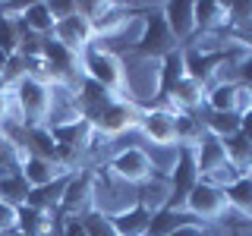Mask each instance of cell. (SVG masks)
<instances>
[{
    "label": "cell",
    "instance_id": "6",
    "mask_svg": "<svg viewBox=\"0 0 252 236\" xmlns=\"http://www.w3.org/2000/svg\"><path fill=\"white\" fill-rule=\"evenodd\" d=\"M183 211H189L199 224H218V220L230 211L227 208V192L218 189V186H211V183H205V179H199V186L186 195Z\"/></svg>",
    "mask_w": 252,
    "mask_h": 236
},
{
    "label": "cell",
    "instance_id": "40",
    "mask_svg": "<svg viewBox=\"0 0 252 236\" xmlns=\"http://www.w3.org/2000/svg\"><path fill=\"white\" fill-rule=\"evenodd\" d=\"M246 173H249V177H252V164H249V170H246Z\"/></svg>",
    "mask_w": 252,
    "mask_h": 236
},
{
    "label": "cell",
    "instance_id": "8",
    "mask_svg": "<svg viewBox=\"0 0 252 236\" xmlns=\"http://www.w3.org/2000/svg\"><path fill=\"white\" fill-rule=\"evenodd\" d=\"M139 132L145 145H177V114L167 107H145L139 120Z\"/></svg>",
    "mask_w": 252,
    "mask_h": 236
},
{
    "label": "cell",
    "instance_id": "7",
    "mask_svg": "<svg viewBox=\"0 0 252 236\" xmlns=\"http://www.w3.org/2000/svg\"><path fill=\"white\" fill-rule=\"evenodd\" d=\"M104 170L117 179V183H126V186H142L145 179L155 177L152 161H148L145 148H126V151L114 154L104 164Z\"/></svg>",
    "mask_w": 252,
    "mask_h": 236
},
{
    "label": "cell",
    "instance_id": "27",
    "mask_svg": "<svg viewBox=\"0 0 252 236\" xmlns=\"http://www.w3.org/2000/svg\"><path fill=\"white\" fill-rule=\"evenodd\" d=\"M205 136V126L199 114H177V145L180 148H195Z\"/></svg>",
    "mask_w": 252,
    "mask_h": 236
},
{
    "label": "cell",
    "instance_id": "39",
    "mask_svg": "<svg viewBox=\"0 0 252 236\" xmlns=\"http://www.w3.org/2000/svg\"><path fill=\"white\" fill-rule=\"evenodd\" d=\"M10 236H22V233H19V230H16V233H10Z\"/></svg>",
    "mask_w": 252,
    "mask_h": 236
},
{
    "label": "cell",
    "instance_id": "25",
    "mask_svg": "<svg viewBox=\"0 0 252 236\" xmlns=\"http://www.w3.org/2000/svg\"><path fill=\"white\" fill-rule=\"evenodd\" d=\"M199 120H202V126H205V132H208V136H215V139H220V142L240 132V117H236V114H218V110H202Z\"/></svg>",
    "mask_w": 252,
    "mask_h": 236
},
{
    "label": "cell",
    "instance_id": "4",
    "mask_svg": "<svg viewBox=\"0 0 252 236\" xmlns=\"http://www.w3.org/2000/svg\"><path fill=\"white\" fill-rule=\"evenodd\" d=\"M145 114V107L136 104V101H126V98H114L110 104L94 117V132L104 139H117L129 129H139V120Z\"/></svg>",
    "mask_w": 252,
    "mask_h": 236
},
{
    "label": "cell",
    "instance_id": "34",
    "mask_svg": "<svg viewBox=\"0 0 252 236\" xmlns=\"http://www.w3.org/2000/svg\"><path fill=\"white\" fill-rule=\"evenodd\" d=\"M57 236H89V233H85V224H82V217H63V214H60Z\"/></svg>",
    "mask_w": 252,
    "mask_h": 236
},
{
    "label": "cell",
    "instance_id": "12",
    "mask_svg": "<svg viewBox=\"0 0 252 236\" xmlns=\"http://www.w3.org/2000/svg\"><path fill=\"white\" fill-rule=\"evenodd\" d=\"M110 101H114V94H110L107 88H101L98 82H92V79H82L76 88V110L79 117H82L85 123H94V117L104 110Z\"/></svg>",
    "mask_w": 252,
    "mask_h": 236
},
{
    "label": "cell",
    "instance_id": "38",
    "mask_svg": "<svg viewBox=\"0 0 252 236\" xmlns=\"http://www.w3.org/2000/svg\"><path fill=\"white\" fill-rule=\"evenodd\" d=\"M240 132H243V136H246V139L252 142V110L240 117Z\"/></svg>",
    "mask_w": 252,
    "mask_h": 236
},
{
    "label": "cell",
    "instance_id": "15",
    "mask_svg": "<svg viewBox=\"0 0 252 236\" xmlns=\"http://www.w3.org/2000/svg\"><path fill=\"white\" fill-rule=\"evenodd\" d=\"M73 177V173H69ZM69 177H60L47 186H35L29 189V199H26V208H38V211H47V214H60V205H63V192H66V183Z\"/></svg>",
    "mask_w": 252,
    "mask_h": 236
},
{
    "label": "cell",
    "instance_id": "1",
    "mask_svg": "<svg viewBox=\"0 0 252 236\" xmlns=\"http://www.w3.org/2000/svg\"><path fill=\"white\" fill-rule=\"evenodd\" d=\"M82 73L85 79H92V82H98L101 88H107L114 98H129V82H126V60L117 57V54L104 51V47L92 44L89 51L82 54Z\"/></svg>",
    "mask_w": 252,
    "mask_h": 236
},
{
    "label": "cell",
    "instance_id": "14",
    "mask_svg": "<svg viewBox=\"0 0 252 236\" xmlns=\"http://www.w3.org/2000/svg\"><path fill=\"white\" fill-rule=\"evenodd\" d=\"M183 79H186V57H183V47H177L167 57L158 60V98H155V104L161 98H167V91L177 82H183Z\"/></svg>",
    "mask_w": 252,
    "mask_h": 236
},
{
    "label": "cell",
    "instance_id": "37",
    "mask_svg": "<svg viewBox=\"0 0 252 236\" xmlns=\"http://www.w3.org/2000/svg\"><path fill=\"white\" fill-rule=\"evenodd\" d=\"M170 236H215V227L211 224H186V227H180V230L170 233Z\"/></svg>",
    "mask_w": 252,
    "mask_h": 236
},
{
    "label": "cell",
    "instance_id": "11",
    "mask_svg": "<svg viewBox=\"0 0 252 236\" xmlns=\"http://www.w3.org/2000/svg\"><path fill=\"white\" fill-rule=\"evenodd\" d=\"M161 16H164V22H167L170 35L177 38L180 47L195 35V3L192 0H170V3H161Z\"/></svg>",
    "mask_w": 252,
    "mask_h": 236
},
{
    "label": "cell",
    "instance_id": "31",
    "mask_svg": "<svg viewBox=\"0 0 252 236\" xmlns=\"http://www.w3.org/2000/svg\"><path fill=\"white\" fill-rule=\"evenodd\" d=\"M82 224H85V233L89 236H117L114 220H110V214H104V211H89V214H82Z\"/></svg>",
    "mask_w": 252,
    "mask_h": 236
},
{
    "label": "cell",
    "instance_id": "30",
    "mask_svg": "<svg viewBox=\"0 0 252 236\" xmlns=\"http://www.w3.org/2000/svg\"><path fill=\"white\" fill-rule=\"evenodd\" d=\"M145 154L152 161L155 177H170L173 164H177V154H180V145H145Z\"/></svg>",
    "mask_w": 252,
    "mask_h": 236
},
{
    "label": "cell",
    "instance_id": "22",
    "mask_svg": "<svg viewBox=\"0 0 252 236\" xmlns=\"http://www.w3.org/2000/svg\"><path fill=\"white\" fill-rule=\"evenodd\" d=\"M22 29L32 31V35H41V38H51L54 31V16L47 10V0H35V3H26L22 10Z\"/></svg>",
    "mask_w": 252,
    "mask_h": 236
},
{
    "label": "cell",
    "instance_id": "29",
    "mask_svg": "<svg viewBox=\"0 0 252 236\" xmlns=\"http://www.w3.org/2000/svg\"><path fill=\"white\" fill-rule=\"evenodd\" d=\"M220 145H224V154H227V161H230L233 167H240L243 173L249 170V164H252V142L243 136V132H236V136L224 139Z\"/></svg>",
    "mask_w": 252,
    "mask_h": 236
},
{
    "label": "cell",
    "instance_id": "10",
    "mask_svg": "<svg viewBox=\"0 0 252 236\" xmlns=\"http://www.w3.org/2000/svg\"><path fill=\"white\" fill-rule=\"evenodd\" d=\"M51 38L57 44L63 47H69V51H76V54H85L89 47L94 44V31H92V22L85 19L82 13H73L69 19H60V22H54V31H51Z\"/></svg>",
    "mask_w": 252,
    "mask_h": 236
},
{
    "label": "cell",
    "instance_id": "28",
    "mask_svg": "<svg viewBox=\"0 0 252 236\" xmlns=\"http://www.w3.org/2000/svg\"><path fill=\"white\" fill-rule=\"evenodd\" d=\"M29 183H26V177L22 173H3L0 177V202H10L16 205V208H22L29 199Z\"/></svg>",
    "mask_w": 252,
    "mask_h": 236
},
{
    "label": "cell",
    "instance_id": "32",
    "mask_svg": "<svg viewBox=\"0 0 252 236\" xmlns=\"http://www.w3.org/2000/svg\"><path fill=\"white\" fill-rule=\"evenodd\" d=\"M240 177H243V170H240V167H233L230 161H224L215 173H208V177H205V183H211V186H218V189H230Z\"/></svg>",
    "mask_w": 252,
    "mask_h": 236
},
{
    "label": "cell",
    "instance_id": "21",
    "mask_svg": "<svg viewBox=\"0 0 252 236\" xmlns=\"http://www.w3.org/2000/svg\"><path fill=\"white\" fill-rule=\"evenodd\" d=\"M224 161H227V154H224V145H220V139H215V136H208V132H205L202 142L195 145V164H199V179H205L208 173H215Z\"/></svg>",
    "mask_w": 252,
    "mask_h": 236
},
{
    "label": "cell",
    "instance_id": "26",
    "mask_svg": "<svg viewBox=\"0 0 252 236\" xmlns=\"http://www.w3.org/2000/svg\"><path fill=\"white\" fill-rule=\"evenodd\" d=\"M224 192H227V208H230L233 214L252 220V177L249 173H243V177L236 179L230 189H224Z\"/></svg>",
    "mask_w": 252,
    "mask_h": 236
},
{
    "label": "cell",
    "instance_id": "9",
    "mask_svg": "<svg viewBox=\"0 0 252 236\" xmlns=\"http://www.w3.org/2000/svg\"><path fill=\"white\" fill-rule=\"evenodd\" d=\"M240 51H246V47H227V51H215V54H202V51H183V57H186V76L189 79H195V82H202L205 88L208 85H215V79H218V69L224 66L230 57H236Z\"/></svg>",
    "mask_w": 252,
    "mask_h": 236
},
{
    "label": "cell",
    "instance_id": "36",
    "mask_svg": "<svg viewBox=\"0 0 252 236\" xmlns=\"http://www.w3.org/2000/svg\"><path fill=\"white\" fill-rule=\"evenodd\" d=\"M47 10H51L54 22H60V19H69L76 13V3L73 0H47Z\"/></svg>",
    "mask_w": 252,
    "mask_h": 236
},
{
    "label": "cell",
    "instance_id": "23",
    "mask_svg": "<svg viewBox=\"0 0 252 236\" xmlns=\"http://www.w3.org/2000/svg\"><path fill=\"white\" fill-rule=\"evenodd\" d=\"M186 224H199L189 211H173V208H161L152 214V227H148V236H170L177 233L180 227Z\"/></svg>",
    "mask_w": 252,
    "mask_h": 236
},
{
    "label": "cell",
    "instance_id": "24",
    "mask_svg": "<svg viewBox=\"0 0 252 236\" xmlns=\"http://www.w3.org/2000/svg\"><path fill=\"white\" fill-rule=\"evenodd\" d=\"M236 82H215L208 85V98H205V110H218V114H236ZM240 117V114H236Z\"/></svg>",
    "mask_w": 252,
    "mask_h": 236
},
{
    "label": "cell",
    "instance_id": "35",
    "mask_svg": "<svg viewBox=\"0 0 252 236\" xmlns=\"http://www.w3.org/2000/svg\"><path fill=\"white\" fill-rule=\"evenodd\" d=\"M6 117H19V114H16L13 88H10V85H3V82H0V123H3Z\"/></svg>",
    "mask_w": 252,
    "mask_h": 236
},
{
    "label": "cell",
    "instance_id": "16",
    "mask_svg": "<svg viewBox=\"0 0 252 236\" xmlns=\"http://www.w3.org/2000/svg\"><path fill=\"white\" fill-rule=\"evenodd\" d=\"M57 227H60V214H47V211H38V208H19V230L22 236H57Z\"/></svg>",
    "mask_w": 252,
    "mask_h": 236
},
{
    "label": "cell",
    "instance_id": "3",
    "mask_svg": "<svg viewBox=\"0 0 252 236\" xmlns=\"http://www.w3.org/2000/svg\"><path fill=\"white\" fill-rule=\"evenodd\" d=\"M177 38L170 35L167 22H164L161 16V6H155V10H148L142 16V31H139V41L132 47L129 57H142V60H161L167 57L170 51H177Z\"/></svg>",
    "mask_w": 252,
    "mask_h": 236
},
{
    "label": "cell",
    "instance_id": "5",
    "mask_svg": "<svg viewBox=\"0 0 252 236\" xmlns=\"http://www.w3.org/2000/svg\"><path fill=\"white\" fill-rule=\"evenodd\" d=\"M94 186H98V173L94 170H73L66 183V192H63V205L60 214L63 217H82L94 211Z\"/></svg>",
    "mask_w": 252,
    "mask_h": 236
},
{
    "label": "cell",
    "instance_id": "13",
    "mask_svg": "<svg viewBox=\"0 0 252 236\" xmlns=\"http://www.w3.org/2000/svg\"><path fill=\"white\" fill-rule=\"evenodd\" d=\"M19 173L26 177V183L35 189V186H47V183H54V179H60V177H69V170L66 164H60V161H41V157H26L22 161V167Z\"/></svg>",
    "mask_w": 252,
    "mask_h": 236
},
{
    "label": "cell",
    "instance_id": "20",
    "mask_svg": "<svg viewBox=\"0 0 252 236\" xmlns=\"http://www.w3.org/2000/svg\"><path fill=\"white\" fill-rule=\"evenodd\" d=\"M195 31H227V3L199 0L195 3Z\"/></svg>",
    "mask_w": 252,
    "mask_h": 236
},
{
    "label": "cell",
    "instance_id": "19",
    "mask_svg": "<svg viewBox=\"0 0 252 236\" xmlns=\"http://www.w3.org/2000/svg\"><path fill=\"white\" fill-rule=\"evenodd\" d=\"M167 199H170L167 177H152V179H145L142 186H136V202L142 205V208H148L152 214L161 211V208H167Z\"/></svg>",
    "mask_w": 252,
    "mask_h": 236
},
{
    "label": "cell",
    "instance_id": "33",
    "mask_svg": "<svg viewBox=\"0 0 252 236\" xmlns=\"http://www.w3.org/2000/svg\"><path fill=\"white\" fill-rule=\"evenodd\" d=\"M19 227V208L10 202H0V236H10Z\"/></svg>",
    "mask_w": 252,
    "mask_h": 236
},
{
    "label": "cell",
    "instance_id": "18",
    "mask_svg": "<svg viewBox=\"0 0 252 236\" xmlns=\"http://www.w3.org/2000/svg\"><path fill=\"white\" fill-rule=\"evenodd\" d=\"M26 154L41 157V161H60L57 142H54L47 126H26Z\"/></svg>",
    "mask_w": 252,
    "mask_h": 236
},
{
    "label": "cell",
    "instance_id": "17",
    "mask_svg": "<svg viewBox=\"0 0 252 236\" xmlns=\"http://www.w3.org/2000/svg\"><path fill=\"white\" fill-rule=\"evenodd\" d=\"M110 220H114L117 236H148V227H152V211L142 208V205L136 202L132 208H126V211H120V214H114Z\"/></svg>",
    "mask_w": 252,
    "mask_h": 236
},
{
    "label": "cell",
    "instance_id": "2",
    "mask_svg": "<svg viewBox=\"0 0 252 236\" xmlns=\"http://www.w3.org/2000/svg\"><path fill=\"white\" fill-rule=\"evenodd\" d=\"M13 101H16V114L26 126H47L54 88L38 76H26L22 82L13 85Z\"/></svg>",
    "mask_w": 252,
    "mask_h": 236
}]
</instances>
